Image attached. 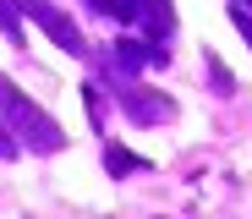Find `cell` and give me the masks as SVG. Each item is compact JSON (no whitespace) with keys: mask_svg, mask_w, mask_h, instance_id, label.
<instances>
[{"mask_svg":"<svg viewBox=\"0 0 252 219\" xmlns=\"http://www.w3.org/2000/svg\"><path fill=\"white\" fill-rule=\"evenodd\" d=\"M0 110H6V121H17V126L28 131V143H33V148H61V126H50V121L38 115V110L17 94V88L6 82V77H0Z\"/></svg>","mask_w":252,"mask_h":219,"instance_id":"cell-1","label":"cell"},{"mask_svg":"<svg viewBox=\"0 0 252 219\" xmlns=\"http://www.w3.org/2000/svg\"><path fill=\"white\" fill-rule=\"evenodd\" d=\"M0 28L17 33V6H11V0H0Z\"/></svg>","mask_w":252,"mask_h":219,"instance_id":"cell-2","label":"cell"},{"mask_svg":"<svg viewBox=\"0 0 252 219\" xmlns=\"http://www.w3.org/2000/svg\"><path fill=\"white\" fill-rule=\"evenodd\" d=\"M0 159H11V137H6V131H0Z\"/></svg>","mask_w":252,"mask_h":219,"instance_id":"cell-3","label":"cell"},{"mask_svg":"<svg viewBox=\"0 0 252 219\" xmlns=\"http://www.w3.org/2000/svg\"><path fill=\"white\" fill-rule=\"evenodd\" d=\"M241 33H247V38H252V17H241Z\"/></svg>","mask_w":252,"mask_h":219,"instance_id":"cell-4","label":"cell"}]
</instances>
